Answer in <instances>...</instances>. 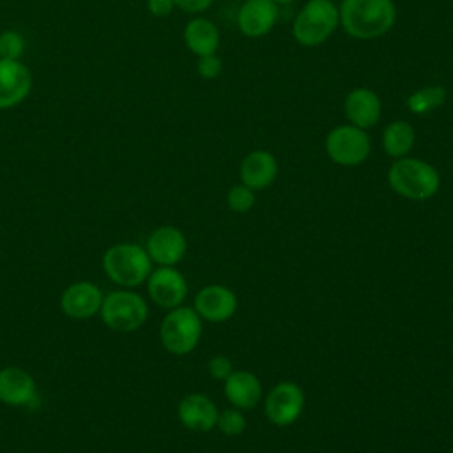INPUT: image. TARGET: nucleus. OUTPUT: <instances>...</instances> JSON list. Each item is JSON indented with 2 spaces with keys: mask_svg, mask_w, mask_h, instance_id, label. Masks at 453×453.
<instances>
[{
  "mask_svg": "<svg viewBox=\"0 0 453 453\" xmlns=\"http://www.w3.org/2000/svg\"><path fill=\"white\" fill-rule=\"evenodd\" d=\"M304 409V391L296 382H280L265 396V416L276 426L297 421Z\"/></svg>",
  "mask_w": 453,
  "mask_h": 453,
  "instance_id": "obj_8",
  "label": "nucleus"
},
{
  "mask_svg": "<svg viewBox=\"0 0 453 453\" xmlns=\"http://www.w3.org/2000/svg\"><path fill=\"white\" fill-rule=\"evenodd\" d=\"M225 396L235 409H253L262 398V384L255 373L234 370L225 379Z\"/></svg>",
  "mask_w": 453,
  "mask_h": 453,
  "instance_id": "obj_19",
  "label": "nucleus"
},
{
  "mask_svg": "<svg viewBox=\"0 0 453 453\" xmlns=\"http://www.w3.org/2000/svg\"><path fill=\"white\" fill-rule=\"evenodd\" d=\"M173 7V0H147V9L156 18H166L168 14H172Z\"/></svg>",
  "mask_w": 453,
  "mask_h": 453,
  "instance_id": "obj_29",
  "label": "nucleus"
},
{
  "mask_svg": "<svg viewBox=\"0 0 453 453\" xmlns=\"http://www.w3.org/2000/svg\"><path fill=\"white\" fill-rule=\"evenodd\" d=\"M152 267V260L138 244L119 242L110 246L103 255V269L106 276L120 287H136L143 283Z\"/></svg>",
  "mask_w": 453,
  "mask_h": 453,
  "instance_id": "obj_4",
  "label": "nucleus"
},
{
  "mask_svg": "<svg viewBox=\"0 0 453 453\" xmlns=\"http://www.w3.org/2000/svg\"><path fill=\"white\" fill-rule=\"evenodd\" d=\"M25 51V39L16 30H5L0 34V58L19 60Z\"/></svg>",
  "mask_w": 453,
  "mask_h": 453,
  "instance_id": "obj_25",
  "label": "nucleus"
},
{
  "mask_svg": "<svg viewBox=\"0 0 453 453\" xmlns=\"http://www.w3.org/2000/svg\"><path fill=\"white\" fill-rule=\"evenodd\" d=\"M382 149L389 157L407 156L416 142V131L407 120H393L382 131Z\"/></svg>",
  "mask_w": 453,
  "mask_h": 453,
  "instance_id": "obj_21",
  "label": "nucleus"
},
{
  "mask_svg": "<svg viewBox=\"0 0 453 453\" xmlns=\"http://www.w3.org/2000/svg\"><path fill=\"white\" fill-rule=\"evenodd\" d=\"M241 184L253 191L269 188L278 177V161L273 152L257 149L246 154L239 166Z\"/></svg>",
  "mask_w": 453,
  "mask_h": 453,
  "instance_id": "obj_15",
  "label": "nucleus"
},
{
  "mask_svg": "<svg viewBox=\"0 0 453 453\" xmlns=\"http://www.w3.org/2000/svg\"><path fill=\"white\" fill-rule=\"evenodd\" d=\"M103 304V294L97 285L90 281H78L69 285L60 296L62 311L74 319L83 320L94 317Z\"/></svg>",
  "mask_w": 453,
  "mask_h": 453,
  "instance_id": "obj_13",
  "label": "nucleus"
},
{
  "mask_svg": "<svg viewBox=\"0 0 453 453\" xmlns=\"http://www.w3.org/2000/svg\"><path fill=\"white\" fill-rule=\"evenodd\" d=\"M216 426L228 437H234V435H241L246 428V418L242 416V412L235 407L232 409H226L223 412H219L218 416V423Z\"/></svg>",
  "mask_w": 453,
  "mask_h": 453,
  "instance_id": "obj_24",
  "label": "nucleus"
},
{
  "mask_svg": "<svg viewBox=\"0 0 453 453\" xmlns=\"http://www.w3.org/2000/svg\"><path fill=\"white\" fill-rule=\"evenodd\" d=\"M278 5H285V4H290V2H294V0H274Z\"/></svg>",
  "mask_w": 453,
  "mask_h": 453,
  "instance_id": "obj_30",
  "label": "nucleus"
},
{
  "mask_svg": "<svg viewBox=\"0 0 453 453\" xmlns=\"http://www.w3.org/2000/svg\"><path fill=\"white\" fill-rule=\"evenodd\" d=\"M147 290L150 299L166 310H173L182 304L188 296V283L184 276L172 265H161L147 278Z\"/></svg>",
  "mask_w": 453,
  "mask_h": 453,
  "instance_id": "obj_9",
  "label": "nucleus"
},
{
  "mask_svg": "<svg viewBox=\"0 0 453 453\" xmlns=\"http://www.w3.org/2000/svg\"><path fill=\"white\" fill-rule=\"evenodd\" d=\"M221 69H223V64H221V58L216 53L198 57L196 73H198L200 78L214 80V78H218L221 74Z\"/></svg>",
  "mask_w": 453,
  "mask_h": 453,
  "instance_id": "obj_26",
  "label": "nucleus"
},
{
  "mask_svg": "<svg viewBox=\"0 0 453 453\" xmlns=\"http://www.w3.org/2000/svg\"><path fill=\"white\" fill-rule=\"evenodd\" d=\"M446 96L448 92L442 85H426L409 94L405 99V106L414 115H426L435 108L442 106L446 101Z\"/></svg>",
  "mask_w": 453,
  "mask_h": 453,
  "instance_id": "obj_22",
  "label": "nucleus"
},
{
  "mask_svg": "<svg viewBox=\"0 0 453 453\" xmlns=\"http://www.w3.org/2000/svg\"><path fill=\"white\" fill-rule=\"evenodd\" d=\"M179 421L191 432H209L218 423V407L216 403L200 393L186 395L177 405Z\"/></svg>",
  "mask_w": 453,
  "mask_h": 453,
  "instance_id": "obj_17",
  "label": "nucleus"
},
{
  "mask_svg": "<svg viewBox=\"0 0 453 453\" xmlns=\"http://www.w3.org/2000/svg\"><path fill=\"white\" fill-rule=\"evenodd\" d=\"M255 193L253 189H250L248 186L244 184H237V186H232L226 193V205L230 211L234 212H248L253 209L255 205Z\"/></svg>",
  "mask_w": 453,
  "mask_h": 453,
  "instance_id": "obj_23",
  "label": "nucleus"
},
{
  "mask_svg": "<svg viewBox=\"0 0 453 453\" xmlns=\"http://www.w3.org/2000/svg\"><path fill=\"white\" fill-rule=\"evenodd\" d=\"M99 313L110 329L117 333H131L145 324L149 308L140 294L131 290H117L103 297Z\"/></svg>",
  "mask_w": 453,
  "mask_h": 453,
  "instance_id": "obj_6",
  "label": "nucleus"
},
{
  "mask_svg": "<svg viewBox=\"0 0 453 453\" xmlns=\"http://www.w3.org/2000/svg\"><path fill=\"white\" fill-rule=\"evenodd\" d=\"M202 319L189 306H177L166 313L159 327L163 347L175 356L189 354L200 342Z\"/></svg>",
  "mask_w": 453,
  "mask_h": 453,
  "instance_id": "obj_5",
  "label": "nucleus"
},
{
  "mask_svg": "<svg viewBox=\"0 0 453 453\" xmlns=\"http://www.w3.org/2000/svg\"><path fill=\"white\" fill-rule=\"evenodd\" d=\"M184 42L191 53L196 57L212 55L219 48V30L218 27L202 16H196L188 21L184 27Z\"/></svg>",
  "mask_w": 453,
  "mask_h": 453,
  "instance_id": "obj_20",
  "label": "nucleus"
},
{
  "mask_svg": "<svg viewBox=\"0 0 453 453\" xmlns=\"http://www.w3.org/2000/svg\"><path fill=\"white\" fill-rule=\"evenodd\" d=\"M372 150L370 136L352 124H340L326 136V154L342 166H356L366 161Z\"/></svg>",
  "mask_w": 453,
  "mask_h": 453,
  "instance_id": "obj_7",
  "label": "nucleus"
},
{
  "mask_svg": "<svg viewBox=\"0 0 453 453\" xmlns=\"http://www.w3.org/2000/svg\"><path fill=\"white\" fill-rule=\"evenodd\" d=\"M0 402L7 405H16V407H25L37 402L34 377L18 366L2 368L0 370Z\"/></svg>",
  "mask_w": 453,
  "mask_h": 453,
  "instance_id": "obj_18",
  "label": "nucleus"
},
{
  "mask_svg": "<svg viewBox=\"0 0 453 453\" xmlns=\"http://www.w3.org/2000/svg\"><path fill=\"white\" fill-rule=\"evenodd\" d=\"M32 90V73L19 60L0 58V110L25 101Z\"/></svg>",
  "mask_w": 453,
  "mask_h": 453,
  "instance_id": "obj_11",
  "label": "nucleus"
},
{
  "mask_svg": "<svg viewBox=\"0 0 453 453\" xmlns=\"http://www.w3.org/2000/svg\"><path fill=\"white\" fill-rule=\"evenodd\" d=\"M343 111L349 124L366 131L380 120L382 104L372 88L356 87L347 94L343 101Z\"/></svg>",
  "mask_w": 453,
  "mask_h": 453,
  "instance_id": "obj_14",
  "label": "nucleus"
},
{
  "mask_svg": "<svg viewBox=\"0 0 453 453\" xmlns=\"http://www.w3.org/2000/svg\"><path fill=\"white\" fill-rule=\"evenodd\" d=\"M235 310L237 297L225 285H207L195 296V311L207 322H225Z\"/></svg>",
  "mask_w": 453,
  "mask_h": 453,
  "instance_id": "obj_12",
  "label": "nucleus"
},
{
  "mask_svg": "<svg viewBox=\"0 0 453 453\" xmlns=\"http://www.w3.org/2000/svg\"><path fill=\"white\" fill-rule=\"evenodd\" d=\"M207 368H209V373L216 380H225L234 372L232 361L226 356H214V357H211Z\"/></svg>",
  "mask_w": 453,
  "mask_h": 453,
  "instance_id": "obj_27",
  "label": "nucleus"
},
{
  "mask_svg": "<svg viewBox=\"0 0 453 453\" xmlns=\"http://www.w3.org/2000/svg\"><path fill=\"white\" fill-rule=\"evenodd\" d=\"M186 237L175 226H159L147 239V253L159 265H175L186 255Z\"/></svg>",
  "mask_w": 453,
  "mask_h": 453,
  "instance_id": "obj_16",
  "label": "nucleus"
},
{
  "mask_svg": "<svg viewBox=\"0 0 453 453\" xmlns=\"http://www.w3.org/2000/svg\"><path fill=\"white\" fill-rule=\"evenodd\" d=\"M388 182L396 195L407 200L423 202L439 191L441 175L430 163L403 156L391 165Z\"/></svg>",
  "mask_w": 453,
  "mask_h": 453,
  "instance_id": "obj_2",
  "label": "nucleus"
},
{
  "mask_svg": "<svg viewBox=\"0 0 453 453\" xmlns=\"http://www.w3.org/2000/svg\"><path fill=\"white\" fill-rule=\"evenodd\" d=\"M212 2L214 0H173L175 7H179L180 11L189 12V14H198V12L207 11L212 5Z\"/></svg>",
  "mask_w": 453,
  "mask_h": 453,
  "instance_id": "obj_28",
  "label": "nucleus"
},
{
  "mask_svg": "<svg viewBox=\"0 0 453 453\" xmlns=\"http://www.w3.org/2000/svg\"><path fill=\"white\" fill-rule=\"evenodd\" d=\"M338 25L340 12L333 0H308L294 18L292 35L297 44L315 48L324 44Z\"/></svg>",
  "mask_w": 453,
  "mask_h": 453,
  "instance_id": "obj_3",
  "label": "nucleus"
},
{
  "mask_svg": "<svg viewBox=\"0 0 453 453\" xmlns=\"http://www.w3.org/2000/svg\"><path fill=\"white\" fill-rule=\"evenodd\" d=\"M278 4L274 0H244L237 11L235 23L242 35L262 37L267 35L278 21Z\"/></svg>",
  "mask_w": 453,
  "mask_h": 453,
  "instance_id": "obj_10",
  "label": "nucleus"
},
{
  "mask_svg": "<svg viewBox=\"0 0 453 453\" xmlns=\"http://www.w3.org/2000/svg\"><path fill=\"white\" fill-rule=\"evenodd\" d=\"M338 12L345 34L361 41L388 34L396 21L393 0H342Z\"/></svg>",
  "mask_w": 453,
  "mask_h": 453,
  "instance_id": "obj_1",
  "label": "nucleus"
}]
</instances>
